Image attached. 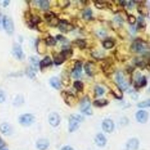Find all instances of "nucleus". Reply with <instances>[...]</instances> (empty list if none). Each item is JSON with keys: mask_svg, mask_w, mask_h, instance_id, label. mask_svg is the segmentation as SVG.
<instances>
[{"mask_svg": "<svg viewBox=\"0 0 150 150\" xmlns=\"http://www.w3.org/2000/svg\"><path fill=\"white\" fill-rule=\"evenodd\" d=\"M134 6V3L132 1H129V3L128 4V7L129 8H131Z\"/></svg>", "mask_w": 150, "mask_h": 150, "instance_id": "44", "label": "nucleus"}, {"mask_svg": "<svg viewBox=\"0 0 150 150\" xmlns=\"http://www.w3.org/2000/svg\"><path fill=\"white\" fill-rule=\"evenodd\" d=\"M35 117L31 113H24L21 115L18 118L19 122L21 125L29 126L32 125L35 122Z\"/></svg>", "mask_w": 150, "mask_h": 150, "instance_id": "3", "label": "nucleus"}, {"mask_svg": "<svg viewBox=\"0 0 150 150\" xmlns=\"http://www.w3.org/2000/svg\"><path fill=\"white\" fill-rule=\"evenodd\" d=\"M61 150H74L72 147H71L69 146H64L62 148Z\"/></svg>", "mask_w": 150, "mask_h": 150, "instance_id": "43", "label": "nucleus"}, {"mask_svg": "<svg viewBox=\"0 0 150 150\" xmlns=\"http://www.w3.org/2000/svg\"><path fill=\"white\" fill-rule=\"evenodd\" d=\"M102 128L105 132L108 133L112 132L114 129V124L113 121L110 119H105L103 122Z\"/></svg>", "mask_w": 150, "mask_h": 150, "instance_id": "15", "label": "nucleus"}, {"mask_svg": "<svg viewBox=\"0 0 150 150\" xmlns=\"http://www.w3.org/2000/svg\"><path fill=\"white\" fill-rule=\"evenodd\" d=\"M136 118L139 122L145 123L148 120V113L145 110H139L136 114Z\"/></svg>", "mask_w": 150, "mask_h": 150, "instance_id": "14", "label": "nucleus"}, {"mask_svg": "<svg viewBox=\"0 0 150 150\" xmlns=\"http://www.w3.org/2000/svg\"><path fill=\"white\" fill-rule=\"evenodd\" d=\"M109 86L111 89L112 93L116 98L121 99L122 97V93L121 89L115 83L111 82L109 84Z\"/></svg>", "mask_w": 150, "mask_h": 150, "instance_id": "16", "label": "nucleus"}, {"mask_svg": "<svg viewBox=\"0 0 150 150\" xmlns=\"http://www.w3.org/2000/svg\"><path fill=\"white\" fill-rule=\"evenodd\" d=\"M40 6V7L44 10H48L50 7V3L49 1L46 0H42L37 1Z\"/></svg>", "mask_w": 150, "mask_h": 150, "instance_id": "24", "label": "nucleus"}, {"mask_svg": "<svg viewBox=\"0 0 150 150\" xmlns=\"http://www.w3.org/2000/svg\"><path fill=\"white\" fill-rule=\"evenodd\" d=\"M6 96L5 93L2 90H0V103H3L6 100Z\"/></svg>", "mask_w": 150, "mask_h": 150, "instance_id": "38", "label": "nucleus"}, {"mask_svg": "<svg viewBox=\"0 0 150 150\" xmlns=\"http://www.w3.org/2000/svg\"><path fill=\"white\" fill-rule=\"evenodd\" d=\"M73 55V51L70 49H67L62 51V52L56 55L54 57V61L56 65L61 64L67 59H68Z\"/></svg>", "mask_w": 150, "mask_h": 150, "instance_id": "2", "label": "nucleus"}, {"mask_svg": "<svg viewBox=\"0 0 150 150\" xmlns=\"http://www.w3.org/2000/svg\"><path fill=\"white\" fill-rule=\"evenodd\" d=\"M108 102L104 99L96 100L93 102V104L96 107H102L108 105Z\"/></svg>", "mask_w": 150, "mask_h": 150, "instance_id": "26", "label": "nucleus"}, {"mask_svg": "<svg viewBox=\"0 0 150 150\" xmlns=\"http://www.w3.org/2000/svg\"><path fill=\"white\" fill-rule=\"evenodd\" d=\"M128 20H129V23L132 25L135 24L136 22V18L132 15L129 16Z\"/></svg>", "mask_w": 150, "mask_h": 150, "instance_id": "41", "label": "nucleus"}, {"mask_svg": "<svg viewBox=\"0 0 150 150\" xmlns=\"http://www.w3.org/2000/svg\"><path fill=\"white\" fill-rule=\"evenodd\" d=\"M85 71L86 73L88 75L91 76L93 75V71H92V64L91 63H86L84 67Z\"/></svg>", "mask_w": 150, "mask_h": 150, "instance_id": "30", "label": "nucleus"}, {"mask_svg": "<svg viewBox=\"0 0 150 150\" xmlns=\"http://www.w3.org/2000/svg\"><path fill=\"white\" fill-rule=\"evenodd\" d=\"M95 93L97 96H101L104 93V90L100 87L97 86L95 88Z\"/></svg>", "mask_w": 150, "mask_h": 150, "instance_id": "36", "label": "nucleus"}, {"mask_svg": "<svg viewBox=\"0 0 150 150\" xmlns=\"http://www.w3.org/2000/svg\"><path fill=\"white\" fill-rule=\"evenodd\" d=\"M116 79L120 86L123 90H125L128 88V83L125 79L124 74L122 71H119L117 74Z\"/></svg>", "mask_w": 150, "mask_h": 150, "instance_id": "7", "label": "nucleus"}, {"mask_svg": "<svg viewBox=\"0 0 150 150\" xmlns=\"http://www.w3.org/2000/svg\"><path fill=\"white\" fill-rule=\"evenodd\" d=\"M50 143L47 139L41 138L36 143V146L38 150H46L50 146Z\"/></svg>", "mask_w": 150, "mask_h": 150, "instance_id": "11", "label": "nucleus"}, {"mask_svg": "<svg viewBox=\"0 0 150 150\" xmlns=\"http://www.w3.org/2000/svg\"><path fill=\"white\" fill-rule=\"evenodd\" d=\"M146 83H147V81L145 77H139L136 83V85L138 87H142L146 86Z\"/></svg>", "mask_w": 150, "mask_h": 150, "instance_id": "25", "label": "nucleus"}, {"mask_svg": "<svg viewBox=\"0 0 150 150\" xmlns=\"http://www.w3.org/2000/svg\"><path fill=\"white\" fill-rule=\"evenodd\" d=\"M92 15V11L90 8L86 9L83 12L82 16L85 20H88L91 18Z\"/></svg>", "mask_w": 150, "mask_h": 150, "instance_id": "27", "label": "nucleus"}, {"mask_svg": "<svg viewBox=\"0 0 150 150\" xmlns=\"http://www.w3.org/2000/svg\"><path fill=\"white\" fill-rule=\"evenodd\" d=\"M8 150V149H7V148H6V147H5V148H3V149H2V150Z\"/></svg>", "mask_w": 150, "mask_h": 150, "instance_id": "46", "label": "nucleus"}, {"mask_svg": "<svg viewBox=\"0 0 150 150\" xmlns=\"http://www.w3.org/2000/svg\"><path fill=\"white\" fill-rule=\"evenodd\" d=\"M98 36L100 38H104L107 35V32L104 30H100L97 32Z\"/></svg>", "mask_w": 150, "mask_h": 150, "instance_id": "39", "label": "nucleus"}, {"mask_svg": "<svg viewBox=\"0 0 150 150\" xmlns=\"http://www.w3.org/2000/svg\"><path fill=\"white\" fill-rule=\"evenodd\" d=\"M0 132L5 136L11 135L12 129L11 125L7 122H3L0 124Z\"/></svg>", "mask_w": 150, "mask_h": 150, "instance_id": "12", "label": "nucleus"}, {"mask_svg": "<svg viewBox=\"0 0 150 150\" xmlns=\"http://www.w3.org/2000/svg\"><path fill=\"white\" fill-rule=\"evenodd\" d=\"M9 2H10V1H4V2H3V6L5 7H6L7 6H8Z\"/></svg>", "mask_w": 150, "mask_h": 150, "instance_id": "45", "label": "nucleus"}, {"mask_svg": "<svg viewBox=\"0 0 150 150\" xmlns=\"http://www.w3.org/2000/svg\"><path fill=\"white\" fill-rule=\"evenodd\" d=\"M76 44L81 49L85 48L86 45V42L83 40L81 39L77 40L76 42Z\"/></svg>", "mask_w": 150, "mask_h": 150, "instance_id": "37", "label": "nucleus"}, {"mask_svg": "<svg viewBox=\"0 0 150 150\" xmlns=\"http://www.w3.org/2000/svg\"><path fill=\"white\" fill-rule=\"evenodd\" d=\"M83 120V117L78 114H73L69 119V130L71 132L76 131Z\"/></svg>", "mask_w": 150, "mask_h": 150, "instance_id": "1", "label": "nucleus"}, {"mask_svg": "<svg viewBox=\"0 0 150 150\" xmlns=\"http://www.w3.org/2000/svg\"><path fill=\"white\" fill-rule=\"evenodd\" d=\"M150 100H147L144 101L142 102L139 103L138 104V107L140 108H145L146 107H150Z\"/></svg>", "mask_w": 150, "mask_h": 150, "instance_id": "35", "label": "nucleus"}, {"mask_svg": "<svg viewBox=\"0 0 150 150\" xmlns=\"http://www.w3.org/2000/svg\"><path fill=\"white\" fill-rule=\"evenodd\" d=\"M74 86L78 91H79V92L83 91V88H84L83 83L81 81H75L74 83Z\"/></svg>", "mask_w": 150, "mask_h": 150, "instance_id": "29", "label": "nucleus"}, {"mask_svg": "<svg viewBox=\"0 0 150 150\" xmlns=\"http://www.w3.org/2000/svg\"><path fill=\"white\" fill-rule=\"evenodd\" d=\"M50 83L51 86L55 89H59L61 88V84H60V81L59 79L56 77H53L50 80Z\"/></svg>", "mask_w": 150, "mask_h": 150, "instance_id": "23", "label": "nucleus"}, {"mask_svg": "<svg viewBox=\"0 0 150 150\" xmlns=\"http://www.w3.org/2000/svg\"><path fill=\"white\" fill-rule=\"evenodd\" d=\"M95 142L99 146H103L106 144L107 140L105 136L102 134H98L96 137Z\"/></svg>", "mask_w": 150, "mask_h": 150, "instance_id": "20", "label": "nucleus"}, {"mask_svg": "<svg viewBox=\"0 0 150 150\" xmlns=\"http://www.w3.org/2000/svg\"><path fill=\"white\" fill-rule=\"evenodd\" d=\"M52 64V61L49 57H46L39 63V66L42 70Z\"/></svg>", "mask_w": 150, "mask_h": 150, "instance_id": "22", "label": "nucleus"}, {"mask_svg": "<svg viewBox=\"0 0 150 150\" xmlns=\"http://www.w3.org/2000/svg\"><path fill=\"white\" fill-rule=\"evenodd\" d=\"M139 142L136 138L130 139L127 144V150H137L139 147Z\"/></svg>", "mask_w": 150, "mask_h": 150, "instance_id": "18", "label": "nucleus"}, {"mask_svg": "<svg viewBox=\"0 0 150 150\" xmlns=\"http://www.w3.org/2000/svg\"><path fill=\"white\" fill-rule=\"evenodd\" d=\"M62 93V96L66 103H68L70 105L71 103H74L75 100L73 95L71 94L70 93H67V92H63Z\"/></svg>", "mask_w": 150, "mask_h": 150, "instance_id": "21", "label": "nucleus"}, {"mask_svg": "<svg viewBox=\"0 0 150 150\" xmlns=\"http://www.w3.org/2000/svg\"><path fill=\"white\" fill-rule=\"evenodd\" d=\"M82 72V63L80 61H77L74 65V68L72 71V76L74 79L80 78Z\"/></svg>", "mask_w": 150, "mask_h": 150, "instance_id": "10", "label": "nucleus"}, {"mask_svg": "<svg viewBox=\"0 0 150 150\" xmlns=\"http://www.w3.org/2000/svg\"><path fill=\"white\" fill-rule=\"evenodd\" d=\"M24 103V99L21 96H18L15 99L14 105L16 107L21 106Z\"/></svg>", "mask_w": 150, "mask_h": 150, "instance_id": "31", "label": "nucleus"}, {"mask_svg": "<svg viewBox=\"0 0 150 150\" xmlns=\"http://www.w3.org/2000/svg\"><path fill=\"white\" fill-rule=\"evenodd\" d=\"M45 42H46V44L48 45H50V46L55 45L57 43L56 40L52 36L48 37L45 40Z\"/></svg>", "mask_w": 150, "mask_h": 150, "instance_id": "33", "label": "nucleus"}, {"mask_svg": "<svg viewBox=\"0 0 150 150\" xmlns=\"http://www.w3.org/2000/svg\"><path fill=\"white\" fill-rule=\"evenodd\" d=\"M138 10L139 13L141 14L142 15L146 16L148 15V11L147 10V7L144 5L139 6Z\"/></svg>", "mask_w": 150, "mask_h": 150, "instance_id": "28", "label": "nucleus"}, {"mask_svg": "<svg viewBox=\"0 0 150 150\" xmlns=\"http://www.w3.org/2000/svg\"><path fill=\"white\" fill-rule=\"evenodd\" d=\"M30 63L31 66L29 71L33 72H35L39 65V59L37 57L35 56L31 57L30 58Z\"/></svg>", "mask_w": 150, "mask_h": 150, "instance_id": "19", "label": "nucleus"}, {"mask_svg": "<svg viewBox=\"0 0 150 150\" xmlns=\"http://www.w3.org/2000/svg\"><path fill=\"white\" fill-rule=\"evenodd\" d=\"M45 18L46 21L51 26H55L58 25L59 22L58 19L55 14L52 12H48L45 15Z\"/></svg>", "mask_w": 150, "mask_h": 150, "instance_id": "8", "label": "nucleus"}, {"mask_svg": "<svg viewBox=\"0 0 150 150\" xmlns=\"http://www.w3.org/2000/svg\"><path fill=\"white\" fill-rule=\"evenodd\" d=\"M6 143L2 137H0V150L6 147Z\"/></svg>", "mask_w": 150, "mask_h": 150, "instance_id": "42", "label": "nucleus"}, {"mask_svg": "<svg viewBox=\"0 0 150 150\" xmlns=\"http://www.w3.org/2000/svg\"><path fill=\"white\" fill-rule=\"evenodd\" d=\"M59 28L63 33H67L73 29V26L66 21H61L58 24Z\"/></svg>", "mask_w": 150, "mask_h": 150, "instance_id": "13", "label": "nucleus"}, {"mask_svg": "<svg viewBox=\"0 0 150 150\" xmlns=\"http://www.w3.org/2000/svg\"><path fill=\"white\" fill-rule=\"evenodd\" d=\"M13 53L16 57L18 59H22L23 57V53L22 49L20 45L15 44L13 47Z\"/></svg>", "mask_w": 150, "mask_h": 150, "instance_id": "17", "label": "nucleus"}, {"mask_svg": "<svg viewBox=\"0 0 150 150\" xmlns=\"http://www.w3.org/2000/svg\"><path fill=\"white\" fill-rule=\"evenodd\" d=\"M115 45L114 42L110 40H106L103 43V46L106 49H110Z\"/></svg>", "mask_w": 150, "mask_h": 150, "instance_id": "32", "label": "nucleus"}, {"mask_svg": "<svg viewBox=\"0 0 150 150\" xmlns=\"http://www.w3.org/2000/svg\"><path fill=\"white\" fill-rule=\"evenodd\" d=\"M49 122L51 126L57 127L60 122V117L58 114L56 112H52L49 115Z\"/></svg>", "mask_w": 150, "mask_h": 150, "instance_id": "9", "label": "nucleus"}, {"mask_svg": "<svg viewBox=\"0 0 150 150\" xmlns=\"http://www.w3.org/2000/svg\"><path fill=\"white\" fill-rule=\"evenodd\" d=\"M132 50L137 53H143L149 49V46L146 42L140 39L135 40L131 46Z\"/></svg>", "mask_w": 150, "mask_h": 150, "instance_id": "4", "label": "nucleus"}, {"mask_svg": "<svg viewBox=\"0 0 150 150\" xmlns=\"http://www.w3.org/2000/svg\"><path fill=\"white\" fill-rule=\"evenodd\" d=\"M0 21H1V20H0ZM0 23H1V21H0Z\"/></svg>", "mask_w": 150, "mask_h": 150, "instance_id": "47", "label": "nucleus"}, {"mask_svg": "<svg viewBox=\"0 0 150 150\" xmlns=\"http://www.w3.org/2000/svg\"><path fill=\"white\" fill-rule=\"evenodd\" d=\"M114 21H115V22L117 25H121L122 24V19L121 18V17H119V16H117L115 17V19H114Z\"/></svg>", "mask_w": 150, "mask_h": 150, "instance_id": "40", "label": "nucleus"}, {"mask_svg": "<svg viewBox=\"0 0 150 150\" xmlns=\"http://www.w3.org/2000/svg\"><path fill=\"white\" fill-rule=\"evenodd\" d=\"M145 25L144 20L142 17H139L138 19V28L139 29L143 28Z\"/></svg>", "mask_w": 150, "mask_h": 150, "instance_id": "34", "label": "nucleus"}, {"mask_svg": "<svg viewBox=\"0 0 150 150\" xmlns=\"http://www.w3.org/2000/svg\"><path fill=\"white\" fill-rule=\"evenodd\" d=\"M2 23L3 27L9 35H12L14 30L13 23L12 19L9 16H6L3 17Z\"/></svg>", "mask_w": 150, "mask_h": 150, "instance_id": "6", "label": "nucleus"}, {"mask_svg": "<svg viewBox=\"0 0 150 150\" xmlns=\"http://www.w3.org/2000/svg\"><path fill=\"white\" fill-rule=\"evenodd\" d=\"M81 110L82 113L87 115L92 114L91 109V102L89 98L87 96L84 97L81 103Z\"/></svg>", "mask_w": 150, "mask_h": 150, "instance_id": "5", "label": "nucleus"}]
</instances>
